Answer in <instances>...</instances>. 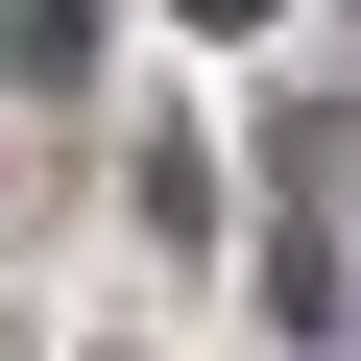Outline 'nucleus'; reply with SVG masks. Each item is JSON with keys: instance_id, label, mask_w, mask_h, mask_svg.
I'll return each instance as SVG.
<instances>
[{"instance_id": "f257e3e1", "label": "nucleus", "mask_w": 361, "mask_h": 361, "mask_svg": "<svg viewBox=\"0 0 361 361\" xmlns=\"http://www.w3.org/2000/svg\"><path fill=\"white\" fill-rule=\"evenodd\" d=\"M0 49L25 73H97V0H0Z\"/></svg>"}]
</instances>
